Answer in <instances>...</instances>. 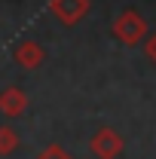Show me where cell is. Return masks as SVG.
<instances>
[{"label":"cell","instance_id":"obj_4","mask_svg":"<svg viewBox=\"0 0 156 159\" xmlns=\"http://www.w3.org/2000/svg\"><path fill=\"white\" fill-rule=\"evenodd\" d=\"M16 61H19V67H25V70H37L40 64L46 61V49L40 43H34V40H25V43L16 46Z\"/></svg>","mask_w":156,"mask_h":159},{"label":"cell","instance_id":"obj_2","mask_svg":"<svg viewBox=\"0 0 156 159\" xmlns=\"http://www.w3.org/2000/svg\"><path fill=\"white\" fill-rule=\"evenodd\" d=\"M49 9L61 25H77L80 19L89 16L92 0H49Z\"/></svg>","mask_w":156,"mask_h":159},{"label":"cell","instance_id":"obj_5","mask_svg":"<svg viewBox=\"0 0 156 159\" xmlns=\"http://www.w3.org/2000/svg\"><path fill=\"white\" fill-rule=\"evenodd\" d=\"M25 110H28V95L19 86H9L0 92V113L3 116H21Z\"/></svg>","mask_w":156,"mask_h":159},{"label":"cell","instance_id":"obj_1","mask_svg":"<svg viewBox=\"0 0 156 159\" xmlns=\"http://www.w3.org/2000/svg\"><path fill=\"white\" fill-rule=\"evenodd\" d=\"M113 37H117L119 43H126V46L144 43V37H147V21H144V16H141L138 9L119 12L117 21H113Z\"/></svg>","mask_w":156,"mask_h":159},{"label":"cell","instance_id":"obj_8","mask_svg":"<svg viewBox=\"0 0 156 159\" xmlns=\"http://www.w3.org/2000/svg\"><path fill=\"white\" fill-rule=\"evenodd\" d=\"M144 52H147V58H150V61L156 64V34H153L150 40H147V43H144Z\"/></svg>","mask_w":156,"mask_h":159},{"label":"cell","instance_id":"obj_7","mask_svg":"<svg viewBox=\"0 0 156 159\" xmlns=\"http://www.w3.org/2000/svg\"><path fill=\"white\" fill-rule=\"evenodd\" d=\"M37 159H71V156H67V153L61 150L58 144H52V147H46V150H43V153H40Z\"/></svg>","mask_w":156,"mask_h":159},{"label":"cell","instance_id":"obj_6","mask_svg":"<svg viewBox=\"0 0 156 159\" xmlns=\"http://www.w3.org/2000/svg\"><path fill=\"white\" fill-rule=\"evenodd\" d=\"M19 135H16V129H9V125H0V156H9V153H16L19 150Z\"/></svg>","mask_w":156,"mask_h":159},{"label":"cell","instance_id":"obj_3","mask_svg":"<svg viewBox=\"0 0 156 159\" xmlns=\"http://www.w3.org/2000/svg\"><path fill=\"white\" fill-rule=\"evenodd\" d=\"M89 144H92V153L98 159H117L122 153V147H126V141L119 138V132H113V129H98Z\"/></svg>","mask_w":156,"mask_h":159}]
</instances>
